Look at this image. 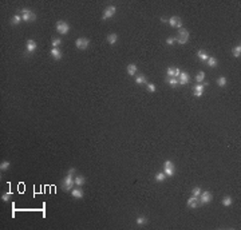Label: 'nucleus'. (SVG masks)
<instances>
[{
  "instance_id": "31",
  "label": "nucleus",
  "mask_w": 241,
  "mask_h": 230,
  "mask_svg": "<svg viewBox=\"0 0 241 230\" xmlns=\"http://www.w3.org/2000/svg\"><path fill=\"white\" fill-rule=\"evenodd\" d=\"M9 166H11V163H9L8 161H3V162L0 163V170H1V171H5V170L9 169Z\"/></svg>"
},
{
  "instance_id": "6",
  "label": "nucleus",
  "mask_w": 241,
  "mask_h": 230,
  "mask_svg": "<svg viewBox=\"0 0 241 230\" xmlns=\"http://www.w3.org/2000/svg\"><path fill=\"white\" fill-rule=\"evenodd\" d=\"M213 199V195L209 190H205V191H201V194L198 197V201H200V205H204V203H210Z\"/></svg>"
},
{
  "instance_id": "29",
  "label": "nucleus",
  "mask_w": 241,
  "mask_h": 230,
  "mask_svg": "<svg viewBox=\"0 0 241 230\" xmlns=\"http://www.w3.org/2000/svg\"><path fill=\"white\" fill-rule=\"evenodd\" d=\"M226 83H228V79H226L225 76H220V78L217 79V84L220 87H225Z\"/></svg>"
},
{
  "instance_id": "20",
  "label": "nucleus",
  "mask_w": 241,
  "mask_h": 230,
  "mask_svg": "<svg viewBox=\"0 0 241 230\" xmlns=\"http://www.w3.org/2000/svg\"><path fill=\"white\" fill-rule=\"evenodd\" d=\"M75 185L76 186H82V185H85L86 183V178L83 175H75Z\"/></svg>"
},
{
  "instance_id": "5",
  "label": "nucleus",
  "mask_w": 241,
  "mask_h": 230,
  "mask_svg": "<svg viewBox=\"0 0 241 230\" xmlns=\"http://www.w3.org/2000/svg\"><path fill=\"white\" fill-rule=\"evenodd\" d=\"M55 27H56V31H58L60 35H66V34H68V31H70V24L67 23V22H63V20H59Z\"/></svg>"
},
{
  "instance_id": "23",
  "label": "nucleus",
  "mask_w": 241,
  "mask_h": 230,
  "mask_svg": "<svg viewBox=\"0 0 241 230\" xmlns=\"http://www.w3.org/2000/svg\"><path fill=\"white\" fill-rule=\"evenodd\" d=\"M156 182H163V181L166 179V175H165V173L163 171H160V173H157L156 174Z\"/></svg>"
},
{
  "instance_id": "24",
  "label": "nucleus",
  "mask_w": 241,
  "mask_h": 230,
  "mask_svg": "<svg viewBox=\"0 0 241 230\" xmlns=\"http://www.w3.org/2000/svg\"><path fill=\"white\" fill-rule=\"evenodd\" d=\"M135 222H137V225H138V226H144V225H146L149 221H148V218H146V217H144V215H142V217H138V218H137Z\"/></svg>"
},
{
  "instance_id": "25",
  "label": "nucleus",
  "mask_w": 241,
  "mask_h": 230,
  "mask_svg": "<svg viewBox=\"0 0 241 230\" xmlns=\"http://www.w3.org/2000/svg\"><path fill=\"white\" fill-rule=\"evenodd\" d=\"M197 56H198V59H201V60H204V62H206V59L209 58V55L206 54L204 50H200L198 52H197Z\"/></svg>"
},
{
  "instance_id": "32",
  "label": "nucleus",
  "mask_w": 241,
  "mask_h": 230,
  "mask_svg": "<svg viewBox=\"0 0 241 230\" xmlns=\"http://www.w3.org/2000/svg\"><path fill=\"white\" fill-rule=\"evenodd\" d=\"M11 197H12V191H7V193L1 194V199H3V202H8Z\"/></svg>"
},
{
  "instance_id": "14",
  "label": "nucleus",
  "mask_w": 241,
  "mask_h": 230,
  "mask_svg": "<svg viewBox=\"0 0 241 230\" xmlns=\"http://www.w3.org/2000/svg\"><path fill=\"white\" fill-rule=\"evenodd\" d=\"M188 207H190V209H196V207L200 206V201H198V197H193L192 195L190 198L188 199Z\"/></svg>"
},
{
  "instance_id": "36",
  "label": "nucleus",
  "mask_w": 241,
  "mask_h": 230,
  "mask_svg": "<svg viewBox=\"0 0 241 230\" xmlns=\"http://www.w3.org/2000/svg\"><path fill=\"white\" fill-rule=\"evenodd\" d=\"M174 42H175V39H174V38H171V36L166 39V43L169 44V46H171V44H174Z\"/></svg>"
},
{
  "instance_id": "26",
  "label": "nucleus",
  "mask_w": 241,
  "mask_h": 230,
  "mask_svg": "<svg viewBox=\"0 0 241 230\" xmlns=\"http://www.w3.org/2000/svg\"><path fill=\"white\" fill-rule=\"evenodd\" d=\"M196 80H197V83H204V80H205V72L200 71L198 74L196 75Z\"/></svg>"
},
{
  "instance_id": "33",
  "label": "nucleus",
  "mask_w": 241,
  "mask_h": 230,
  "mask_svg": "<svg viewBox=\"0 0 241 230\" xmlns=\"http://www.w3.org/2000/svg\"><path fill=\"white\" fill-rule=\"evenodd\" d=\"M62 43V39H59V38H54L52 39V48H58Z\"/></svg>"
},
{
  "instance_id": "37",
  "label": "nucleus",
  "mask_w": 241,
  "mask_h": 230,
  "mask_svg": "<svg viewBox=\"0 0 241 230\" xmlns=\"http://www.w3.org/2000/svg\"><path fill=\"white\" fill-rule=\"evenodd\" d=\"M161 22H162V23H167V19L166 18H161Z\"/></svg>"
},
{
  "instance_id": "8",
  "label": "nucleus",
  "mask_w": 241,
  "mask_h": 230,
  "mask_svg": "<svg viewBox=\"0 0 241 230\" xmlns=\"http://www.w3.org/2000/svg\"><path fill=\"white\" fill-rule=\"evenodd\" d=\"M75 46L76 48L79 50H86V48H89L90 46V40L87 38H78V39L75 40Z\"/></svg>"
},
{
  "instance_id": "1",
  "label": "nucleus",
  "mask_w": 241,
  "mask_h": 230,
  "mask_svg": "<svg viewBox=\"0 0 241 230\" xmlns=\"http://www.w3.org/2000/svg\"><path fill=\"white\" fill-rule=\"evenodd\" d=\"M75 167H71L67 173V175L63 178L62 181V189L64 191H71L74 189V185H75Z\"/></svg>"
},
{
  "instance_id": "11",
  "label": "nucleus",
  "mask_w": 241,
  "mask_h": 230,
  "mask_svg": "<svg viewBox=\"0 0 241 230\" xmlns=\"http://www.w3.org/2000/svg\"><path fill=\"white\" fill-rule=\"evenodd\" d=\"M205 86H208V83H198V84H196V86H194L193 91H194V95H196L197 98H201V96H202Z\"/></svg>"
},
{
  "instance_id": "15",
  "label": "nucleus",
  "mask_w": 241,
  "mask_h": 230,
  "mask_svg": "<svg viewBox=\"0 0 241 230\" xmlns=\"http://www.w3.org/2000/svg\"><path fill=\"white\" fill-rule=\"evenodd\" d=\"M36 48H38V44H36L35 40H34V39H28L27 40V52H28V54H32Z\"/></svg>"
},
{
  "instance_id": "10",
  "label": "nucleus",
  "mask_w": 241,
  "mask_h": 230,
  "mask_svg": "<svg viewBox=\"0 0 241 230\" xmlns=\"http://www.w3.org/2000/svg\"><path fill=\"white\" fill-rule=\"evenodd\" d=\"M178 84H181V86H185V84H188L189 83V80H190V76H189V74L188 72H185V71H181V74H179L178 78Z\"/></svg>"
},
{
  "instance_id": "4",
  "label": "nucleus",
  "mask_w": 241,
  "mask_h": 230,
  "mask_svg": "<svg viewBox=\"0 0 241 230\" xmlns=\"http://www.w3.org/2000/svg\"><path fill=\"white\" fill-rule=\"evenodd\" d=\"M163 173L166 177H173L175 174V166L171 161H166L163 163Z\"/></svg>"
},
{
  "instance_id": "17",
  "label": "nucleus",
  "mask_w": 241,
  "mask_h": 230,
  "mask_svg": "<svg viewBox=\"0 0 241 230\" xmlns=\"http://www.w3.org/2000/svg\"><path fill=\"white\" fill-rule=\"evenodd\" d=\"M135 83L138 84V86H141V84H148V79H146V76L142 75V74L135 75Z\"/></svg>"
},
{
  "instance_id": "27",
  "label": "nucleus",
  "mask_w": 241,
  "mask_h": 230,
  "mask_svg": "<svg viewBox=\"0 0 241 230\" xmlns=\"http://www.w3.org/2000/svg\"><path fill=\"white\" fill-rule=\"evenodd\" d=\"M232 55H233L234 58H240V55H241V46L233 47V50H232Z\"/></svg>"
},
{
  "instance_id": "21",
  "label": "nucleus",
  "mask_w": 241,
  "mask_h": 230,
  "mask_svg": "<svg viewBox=\"0 0 241 230\" xmlns=\"http://www.w3.org/2000/svg\"><path fill=\"white\" fill-rule=\"evenodd\" d=\"M118 40V35L117 34H110V35H107V42H109V44H115Z\"/></svg>"
},
{
  "instance_id": "28",
  "label": "nucleus",
  "mask_w": 241,
  "mask_h": 230,
  "mask_svg": "<svg viewBox=\"0 0 241 230\" xmlns=\"http://www.w3.org/2000/svg\"><path fill=\"white\" fill-rule=\"evenodd\" d=\"M22 20H23V19H22V16H20V15H14V18L11 19V24H12V26H18Z\"/></svg>"
},
{
  "instance_id": "19",
  "label": "nucleus",
  "mask_w": 241,
  "mask_h": 230,
  "mask_svg": "<svg viewBox=\"0 0 241 230\" xmlns=\"http://www.w3.org/2000/svg\"><path fill=\"white\" fill-rule=\"evenodd\" d=\"M137 70H138V68H137V66L135 64H129L127 66V74L130 75V76H134V75H137Z\"/></svg>"
},
{
  "instance_id": "9",
  "label": "nucleus",
  "mask_w": 241,
  "mask_h": 230,
  "mask_svg": "<svg viewBox=\"0 0 241 230\" xmlns=\"http://www.w3.org/2000/svg\"><path fill=\"white\" fill-rule=\"evenodd\" d=\"M115 12H117V8L114 7V5H110V7L105 8V11H103V15H102V20H107L110 18H113L115 15Z\"/></svg>"
},
{
  "instance_id": "2",
  "label": "nucleus",
  "mask_w": 241,
  "mask_h": 230,
  "mask_svg": "<svg viewBox=\"0 0 241 230\" xmlns=\"http://www.w3.org/2000/svg\"><path fill=\"white\" fill-rule=\"evenodd\" d=\"M175 42L178 44H186L189 42V31L186 28H179L178 35L175 38Z\"/></svg>"
},
{
  "instance_id": "13",
  "label": "nucleus",
  "mask_w": 241,
  "mask_h": 230,
  "mask_svg": "<svg viewBox=\"0 0 241 230\" xmlns=\"http://www.w3.org/2000/svg\"><path fill=\"white\" fill-rule=\"evenodd\" d=\"M71 195H72V198H75V199H81V198H83V195H85V191L82 190L81 187H75V189H72L71 190Z\"/></svg>"
},
{
  "instance_id": "35",
  "label": "nucleus",
  "mask_w": 241,
  "mask_h": 230,
  "mask_svg": "<svg viewBox=\"0 0 241 230\" xmlns=\"http://www.w3.org/2000/svg\"><path fill=\"white\" fill-rule=\"evenodd\" d=\"M200 194H201V189H200L198 186L194 187V189L192 190V195H193V197H200Z\"/></svg>"
},
{
  "instance_id": "3",
  "label": "nucleus",
  "mask_w": 241,
  "mask_h": 230,
  "mask_svg": "<svg viewBox=\"0 0 241 230\" xmlns=\"http://www.w3.org/2000/svg\"><path fill=\"white\" fill-rule=\"evenodd\" d=\"M22 19H23L26 23H31V22H34V20L36 19V15H35V12H32L31 9L23 8V11H22Z\"/></svg>"
},
{
  "instance_id": "18",
  "label": "nucleus",
  "mask_w": 241,
  "mask_h": 230,
  "mask_svg": "<svg viewBox=\"0 0 241 230\" xmlns=\"http://www.w3.org/2000/svg\"><path fill=\"white\" fill-rule=\"evenodd\" d=\"M166 82H167V84H169L170 87H173V88H177V87L179 86V84H178V79H177V78H170V76H167Z\"/></svg>"
},
{
  "instance_id": "16",
  "label": "nucleus",
  "mask_w": 241,
  "mask_h": 230,
  "mask_svg": "<svg viewBox=\"0 0 241 230\" xmlns=\"http://www.w3.org/2000/svg\"><path fill=\"white\" fill-rule=\"evenodd\" d=\"M50 54H51V56L55 59V60H60L62 59V51L59 50V48H52V50L50 51Z\"/></svg>"
},
{
  "instance_id": "22",
  "label": "nucleus",
  "mask_w": 241,
  "mask_h": 230,
  "mask_svg": "<svg viewBox=\"0 0 241 230\" xmlns=\"http://www.w3.org/2000/svg\"><path fill=\"white\" fill-rule=\"evenodd\" d=\"M206 64H208V66L209 67H212V68H213V67H216L217 66V59L216 58H213V56H209V58L206 59Z\"/></svg>"
},
{
  "instance_id": "34",
  "label": "nucleus",
  "mask_w": 241,
  "mask_h": 230,
  "mask_svg": "<svg viewBox=\"0 0 241 230\" xmlns=\"http://www.w3.org/2000/svg\"><path fill=\"white\" fill-rule=\"evenodd\" d=\"M146 90L149 91V92H156V90H157V87L153 84V83H148L146 84Z\"/></svg>"
},
{
  "instance_id": "7",
  "label": "nucleus",
  "mask_w": 241,
  "mask_h": 230,
  "mask_svg": "<svg viewBox=\"0 0 241 230\" xmlns=\"http://www.w3.org/2000/svg\"><path fill=\"white\" fill-rule=\"evenodd\" d=\"M167 23L170 27H175V28H182V19L179 16H171L167 19Z\"/></svg>"
},
{
  "instance_id": "12",
  "label": "nucleus",
  "mask_w": 241,
  "mask_h": 230,
  "mask_svg": "<svg viewBox=\"0 0 241 230\" xmlns=\"http://www.w3.org/2000/svg\"><path fill=\"white\" fill-rule=\"evenodd\" d=\"M166 74L167 76H170V78H178L179 74H181V70H179L178 67H167L166 70Z\"/></svg>"
},
{
  "instance_id": "30",
  "label": "nucleus",
  "mask_w": 241,
  "mask_h": 230,
  "mask_svg": "<svg viewBox=\"0 0 241 230\" xmlns=\"http://www.w3.org/2000/svg\"><path fill=\"white\" fill-rule=\"evenodd\" d=\"M232 203H233L232 197H224V198H222V205H224V206H230Z\"/></svg>"
}]
</instances>
